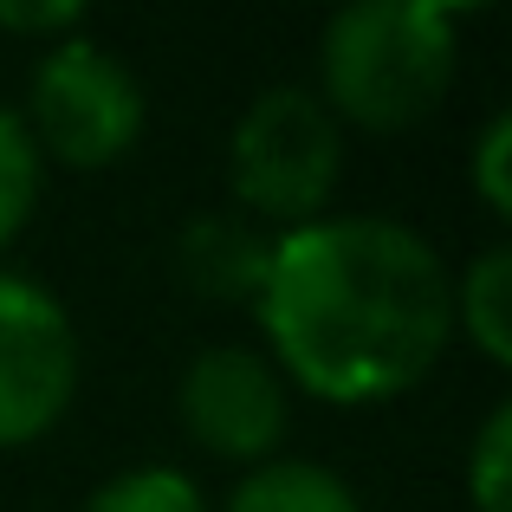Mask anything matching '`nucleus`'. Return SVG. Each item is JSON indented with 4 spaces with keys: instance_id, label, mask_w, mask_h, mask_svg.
<instances>
[{
    "instance_id": "nucleus-1",
    "label": "nucleus",
    "mask_w": 512,
    "mask_h": 512,
    "mask_svg": "<svg viewBox=\"0 0 512 512\" xmlns=\"http://www.w3.org/2000/svg\"><path fill=\"white\" fill-rule=\"evenodd\" d=\"M266 363L331 409H376L428 383L454 338V273L389 214H325L273 240L253 299Z\"/></svg>"
},
{
    "instance_id": "nucleus-2",
    "label": "nucleus",
    "mask_w": 512,
    "mask_h": 512,
    "mask_svg": "<svg viewBox=\"0 0 512 512\" xmlns=\"http://www.w3.org/2000/svg\"><path fill=\"white\" fill-rule=\"evenodd\" d=\"M461 65V13L441 0H363L325 26L318 98L338 124L409 130L448 98Z\"/></svg>"
},
{
    "instance_id": "nucleus-3",
    "label": "nucleus",
    "mask_w": 512,
    "mask_h": 512,
    "mask_svg": "<svg viewBox=\"0 0 512 512\" xmlns=\"http://www.w3.org/2000/svg\"><path fill=\"white\" fill-rule=\"evenodd\" d=\"M344 182V124L325 111L312 85H273L234 117L227 137V188L247 221L292 227L325 221Z\"/></svg>"
},
{
    "instance_id": "nucleus-4",
    "label": "nucleus",
    "mask_w": 512,
    "mask_h": 512,
    "mask_svg": "<svg viewBox=\"0 0 512 512\" xmlns=\"http://www.w3.org/2000/svg\"><path fill=\"white\" fill-rule=\"evenodd\" d=\"M20 124L39 163L111 169L137 150L143 124H150V98H143L137 72L98 39H59L39 52L33 78H26Z\"/></svg>"
},
{
    "instance_id": "nucleus-5",
    "label": "nucleus",
    "mask_w": 512,
    "mask_h": 512,
    "mask_svg": "<svg viewBox=\"0 0 512 512\" xmlns=\"http://www.w3.org/2000/svg\"><path fill=\"white\" fill-rule=\"evenodd\" d=\"M78 396V331L39 279L0 266V448L52 435Z\"/></svg>"
},
{
    "instance_id": "nucleus-6",
    "label": "nucleus",
    "mask_w": 512,
    "mask_h": 512,
    "mask_svg": "<svg viewBox=\"0 0 512 512\" xmlns=\"http://www.w3.org/2000/svg\"><path fill=\"white\" fill-rule=\"evenodd\" d=\"M175 415H182V435L201 454L234 467H266L273 448L286 441L292 396L286 376L266 363V350L214 344L188 357L182 383H175Z\"/></svg>"
},
{
    "instance_id": "nucleus-7",
    "label": "nucleus",
    "mask_w": 512,
    "mask_h": 512,
    "mask_svg": "<svg viewBox=\"0 0 512 512\" xmlns=\"http://www.w3.org/2000/svg\"><path fill=\"white\" fill-rule=\"evenodd\" d=\"M273 240L279 234H266L247 214H195L175 240V273L201 299L253 305L266 286V266H273Z\"/></svg>"
},
{
    "instance_id": "nucleus-8",
    "label": "nucleus",
    "mask_w": 512,
    "mask_h": 512,
    "mask_svg": "<svg viewBox=\"0 0 512 512\" xmlns=\"http://www.w3.org/2000/svg\"><path fill=\"white\" fill-rule=\"evenodd\" d=\"M454 331L493 363H512V247H487L454 279Z\"/></svg>"
},
{
    "instance_id": "nucleus-9",
    "label": "nucleus",
    "mask_w": 512,
    "mask_h": 512,
    "mask_svg": "<svg viewBox=\"0 0 512 512\" xmlns=\"http://www.w3.org/2000/svg\"><path fill=\"white\" fill-rule=\"evenodd\" d=\"M227 512H363L357 487L344 474L318 461H266V467H247V480L234 487Z\"/></svg>"
},
{
    "instance_id": "nucleus-10",
    "label": "nucleus",
    "mask_w": 512,
    "mask_h": 512,
    "mask_svg": "<svg viewBox=\"0 0 512 512\" xmlns=\"http://www.w3.org/2000/svg\"><path fill=\"white\" fill-rule=\"evenodd\" d=\"M39 188H46V163H39L20 111L0 104V253H7L13 240H20V227L33 221Z\"/></svg>"
},
{
    "instance_id": "nucleus-11",
    "label": "nucleus",
    "mask_w": 512,
    "mask_h": 512,
    "mask_svg": "<svg viewBox=\"0 0 512 512\" xmlns=\"http://www.w3.org/2000/svg\"><path fill=\"white\" fill-rule=\"evenodd\" d=\"M85 512H208L182 467H124L85 500Z\"/></svg>"
},
{
    "instance_id": "nucleus-12",
    "label": "nucleus",
    "mask_w": 512,
    "mask_h": 512,
    "mask_svg": "<svg viewBox=\"0 0 512 512\" xmlns=\"http://www.w3.org/2000/svg\"><path fill=\"white\" fill-rule=\"evenodd\" d=\"M467 506L474 512H512V409H487L474 448H467Z\"/></svg>"
},
{
    "instance_id": "nucleus-13",
    "label": "nucleus",
    "mask_w": 512,
    "mask_h": 512,
    "mask_svg": "<svg viewBox=\"0 0 512 512\" xmlns=\"http://www.w3.org/2000/svg\"><path fill=\"white\" fill-rule=\"evenodd\" d=\"M467 175H474V195L487 201V214L506 221V214H512V117L506 111H493L487 124H480Z\"/></svg>"
},
{
    "instance_id": "nucleus-14",
    "label": "nucleus",
    "mask_w": 512,
    "mask_h": 512,
    "mask_svg": "<svg viewBox=\"0 0 512 512\" xmlns=\"http://www.w3.org/2000/svg\"><path fill=\"white\" fill-rule=\"evenodd\" d=\"M0 26L7 33H39V39H78L85 26V7L78 0H0Z\"/></svg>"
}]
</instances>
